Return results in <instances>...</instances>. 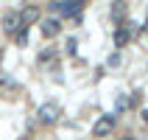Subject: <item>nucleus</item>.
<instances>
[{"mask_svg": "<svg viewBox=\"0 0 148 140\" xmlns=\"http://www.w3.org/2000/svg\"><path fill=\"white\" fill-rule=\"evenodd\" d=\"M0 62H3V53H0Z\"/></svg>", "mask_w": 148, "mask_h": 140, "instance_id": "17", "label": "nucleus"}, {"mask_svg": "<svg viewBox=\"0 0 148 140\" xmlns=\"http://www.w3.org/2000/svg\"><path fill=\"white\" fill-rule=\"evenodd\" d=\"M143 121H145V123H148V109H143Z\"/></svg>", "mask_w": 148, "mask_h": 140, "instance_id": "14", "label": "nucleus"}, {"mask_svg": "<svg viewBox=\"0 0 148 140\" xmlns=\"http://www.w3.org/2000/svg\"><path fill=\"white\" fill-rule=\"evenodd\" d=\"M59 34H62V20L48 17V20L42 23V37H45V39H53V37H59Z\"/></svg>", "mask_w": 148, "mask_h": 140, "instance_id": "3", "label": "nucleus"}, {"mask_svg": "<svg viewBox=\"0 0 148 140\" xmlns=\"http://www.w3.org/2000/svg\"><path fill=\"white\" fill-rule=\"evenodd\" d=\"M126 11H129V6H126V3H112V8H109V14H112V20H117V23H123Z\"/></svg>", "mask_w": 148, "mask_h": 140, "instance_id": "8", "label": "nucleus"}, {"mask_svg": "<svg viewBox=\"0 0 148 140\" xmlns=\"http://www.w3.org/2000/svg\"><path fill=\"white\" fill-rule=\"evenodd\" d=\"M14 42L23 48V45H28V28H20V31L14 34Z\"/></svg>", "mask_w": 148, "mask_h": 140, "instance_id": "10", "label": "nucleus"}, {"mask_svg": "<svg viewBox=\"0 0 148 140\" xmlns=\"http://www.w3.org/2000/svg\"><path fill=\"white\" fill-rule=\"evenodd\" d=\"M67 53H70V56L75 53V39H67Z\"/></svg>", "mask_w": 148, "mask_h": 140, "instance_id": "13", "label": "nucleus"}, {"mask_svg": "<svg viewBox=\"0 0 148 140\" xmlns=\"http://www.w3.org/2000/svg\"><path fill=\"white\" fill-rule=\"evenodd\" d=\"M36 115H39V121H42L45 126H50V123H56L59 118H62V107H59L56 101H45Z\"/></svg>", "mask_w": 148, "mask_h": 140, "instance_id": "1", "label": "nucleus"}, {"mask_svg": "<svg viewBox=\"0 0 148 140\" xmlns=\"http://www.w3.org/2000/svg\"><path fill=\"white\" fill-rule=\"evenodd\" d=\"M129 39H132V34H129V28H123V25H117V31H115V45H117V48H126V45H129Z\"/></svg>", "mask_w": 148, "mask_h": 140, "instance_id": "7", "label": "nucleus"}, {"mask_svg": "<svg viewBox=\"0 0 148 140\" xmlns=\"http://www.w3.org/2000/svg\"><path fill=\"white\" fill-rule=\"evenodd\" d=\"M112 129H115V115H101L95 121V126H92V134L95 137H106Z\"/></svg>", "mask_w": 148, "mask_h": 140, "instance_id": "2", "label": "nucleus"}, {"mask_svg": "<svg viewBox=\"0 0 148 140\" xmlns=\"http://www.w3.org/2000/svg\"><path fill=\"white\" fill-rule=\"evenodd\" d=\"M53 6H56L64 17H78V11H81L84 3H81V0H67V3L62 0V3H53Z\"/></svg>", "mask_w": 148, "mask_h": 140, "instance_id": "4", "label": "nucleus"}, {"mask_svg": "<svg viewBox=\"0 0 148 140\" xmlns=\"http://www.w3.org/2000/svg\"><path fill=\"white\" fill-rule=\"evenodd\" d=\"M126 107H129V98H126V95H120V98H117V112H123Z\"/></svg>", "mask_w": 148, "mask_h": 140, "instance_id": "12", "label": "nucleus"}, {"mask_svg": "<svg viewBox=\"0 0 148 140\" xmlns=\"http://www.w3.org/2000/svg\"><path fill=\"white\" fill-rule=\"evenodd\" d=\"M143 31H148V20H145V25H143Z\"/></svg>", "mask_w": 148, "mask_h": 140, "instance_id": "15", "label": "nucleus"}, {"mask_svg": "<svg viewBox=\"0 0 148 140\" xmlns=\"http://www.w3.org/2000/svg\"><path fill=\"white\" fill-rule=\"evenodd\" d=\"M39 8L36 6H28V8H23V11H20V23H23V28H28V25L31 23H36V20H39Z\"/></svg>", "mask_w": 148, "mask_h": 140, "instance_id": "6", "label": "nucleus"}, {"mask_svg": "<svg viewBox=\"0 0 148 140\" xmlns=\"http://www.w3.org/2000/svg\"><path fill=\"white\" fill-rule=\"evenodd\" d=\"M123 140H134V137H132V134H126V137H123Z\"/></svg>", "mask_w": 148, "mask_h": 140, "instance_id": "16", "label": "nucleus"}, {"mask_svg": "<svg viewBox=\"0 0 148 140\" xmlns=\"http://www.w3.org/2000/svg\"><path fill=\"white\" fill-rule=\"evenodd\" d=\"M53 59H56V53H53V48H45V50L39 53V65H50Z\"/></svg>", "mask_w": 148, "mask_h": 140, "instance_id": "9", "label": "nucleus"}, {"mask_svg": "<svg viewBox=\"0 0 148 140\" xmlns=\"http://www.w3.org/2000/svg\"><path fill=\"white\" fill-rule=\"evenodd\" d=\"M140 101H143L140 92H132V98H129V107H140Z\"/></svg>", "mask_w": 148, "mask_h": 140, "instance_id": "11", "label": "nucleus"}, {"mask_svg": "<svg viewBox=\"0 0 148 140\" xmlns=\"http://www.w3.org/2000/svg\"><path fill=\"white\" fill-rule=\"evenodd\" d=\"M20 28H23V23H20V14H17V11H11V14L3 17V31L6 34H17Z\"/></svg>", "mask_w": 148, "mask_h": 140, "instance_id": "5", "label": "nucleus"}]
</instances>
